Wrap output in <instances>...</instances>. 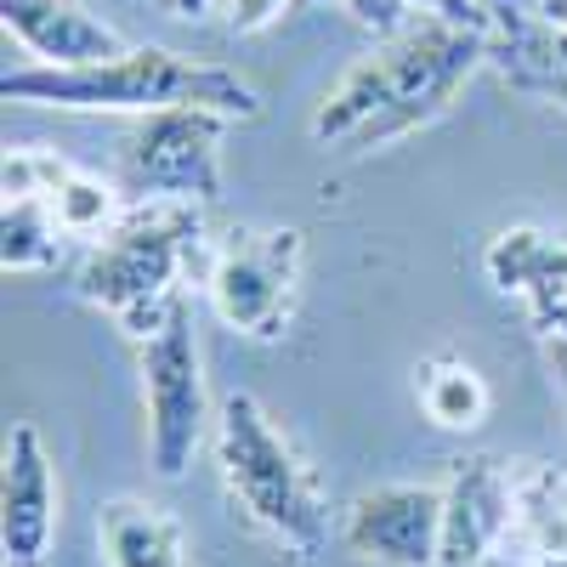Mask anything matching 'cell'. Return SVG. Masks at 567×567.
<instances>
[{
    "mask_svg": "<svg viewBox=\"0 0 567 567\" xmlns=\"http://www.w3.org/2000/svg\"><path fill=\"white\" fill-rule=\"evenodd\" d=\"M494 63V40L454 18H414L374 40L312 109V142L329 154H374L454 109L465 80Z\"/></svg>",
    "mask_w": 567,
    "mask_h": 567,
    "instance_id": "obj_1",
    "label": "cell"
},
{
    "mask_svg": "<svg viewBox=\"0 0 567 567\" xmlns=\"http://www.w3.org/2000/svg\"><path fill=\"white\" fill-rule=\"evenodd\" d=\"M0 97L69 114H165V109H210L221 120H261L256 85L221 63L182 58L171 45H125L120 58L91 69H7Z\"/></svg>",
    "mask_w": 567,
    "mask_h": 567,
    "instance_id": "obj_2",
    "label": "cell"
},
{
    "mask_svg": "<svg viewBox=\"0 0 567 567\" xmlns=\"http://www.w3.org/2000/svg\"><path fill=\"white\" fill-rule=\"evenodd\" d=\"M205 221L199 205L182 199H142L125 205V216L91 239V256L80 267V296L109 312L125 336L142 347L154 341L182 307V272L199 261Z\"/></svg>",
    "mask_w": 567,
    "mask_h": 567,
    "instance_id": "obj_3",
    "label": "cell"
},
{
    "mask_svg": "<svg viewBox=\"0 0 567 567\" xmlns=\"http://www.w3.org/2000/svg\"><path fill=\"white\" fill-rule=\"evenodd\" d=\"M210 437H216V465L233 505L284 550L312 556L323 545V494L312 471L301 465V454L290 449V437L272 425V414L250 392H233L216 409Z\"/></svg>",
    "mask_w": 567,
    "mask_h": 567,
    "instance_id": "obj_4",
    "label": "cell"
},
{
    "mask_svg": "<svg viewBox=\"0 0 567 567\" xmlns=\"http://www.w3.org/2000/svg\"><path fill=\"white\" fill-rule=\"evenodd\" d=\"M301 250L307 245L296 227H245L210 256L205 290L233 336H250V341L284 336L301 290Z\"/></svg>",
    "mask_w": 567,
    "mask_h": 567,
    "instance_id": "obj_5",
    "label": "cell"
},
{
    "mask_svg": "<svg viewBox=\"0 0 567 567\" xmlns=\"http://www.w3.org/2000/svg\"><path fill=\"white\" fill-rule=\"evenodd\" d=\"M142 398H148V454L165 483L187 477L205 432H210V398H205V358L194 341L187 301L154 341H142Z\"/></svg>",
    "mask_w": 567,
    "mask_h": 567,
    "instance_id": "obj_6",
    "label": "cell"
},
{
    "mask_svg": "<svg viewBox=\"0 0 567 567\" xmlns=\"http://www.w3.org/2000/svg\"><path fill=\"white\" fill-rule=\"evenodd\" d=\"M233 120L210 109H165L148 114L136 131V182L148 199H182V205H210L221 194V131Z\"/></svg>",
    "mask_w": 567,
    "mask_h": 567,
    "instance_id": "obj_7",
    "label": "cell"
},
{
    "mask_svg": "<svg viewBox=\"0 0 567 567\" xmlns=\"http://www.w3.org/2000/svg\"><path fill=\"white\" fill-rule=\"evenodd\" d=\"M341 545L374 567H437L443 556V488L386 483L347 505Z\"/></svg>",
    "mask_w": 567,
    "mask_h": 567,
    "instance_id": "obj_8",
    "label": "cell"
},
{
    "mask_svg": "<svg viewBox=\"0 0 567 567\" xmlns=\"http://www.w3.org/2000/svg\"><path fill=\"white\" fill-rule=\"evenodd\" d=\"M58 534V483L52 460L29 420L7 432V460H0V550L7 567H40L52 556Z\"/></svg>",
    "mask_w": 567,
    "mask_h": 567,
    "instance_id": "obj_9",
    "label": "cell"
},
{
    "mask_svg": "<svg viewBox=\"0 0 567 567\" xmlns=\"http://www.w3.org/2000/svg\"><path fill=\"white\" fill-rule=\"evenodd\" d=\"M483 267L499 296L523 301L534 329L567 341V239H550L539 227H505L488 245Z\"/></svg>",
    "mask_w": 567,
    "mask_h": 567,
    "instance_id": "obj_10",
    "label": "cell"
},
{
    "mask_svg": "<svg viewBox=\"0 0 567 567\" xmlns=\"http://www.w3.org/2000/svg\"><path fill=\"white\" fill-rule=\"evenodd\" d=\"M511 528V465L460 460L443 483V556L437 567H477L499 556Z\"/></svg>",
    "mask_w": 567,
    "mask_h": 567,
    "instance_id": "obj_11",
    "label": "cell"
},
{
    "mask_svg": "<svg viewBox=\"0 0 567 567\" xmlns=\"http://www.w3.org/2000/svg\"><path fill=\"white\" fill-rule=\"evenodd\" d=\"M0 182H7V194L52 199V210H58L69 239H97V233H109L125 216L120 194L103 176H91V171H80V165H69L58 154H45V148H12Z\"/></svg>",
    "mask_w": 567,
    "mask_h": 567,
    "instance_id": "obj_12",
    "label": "cell"
},
{
    "mask_svg": "<svg viewBox=\"0 0 567 567\" xmlns=\"http://www.w3.org/2000/svg\"><path fill=\"white\" fill-rule=\"evenodd\" d=\"M7 34L52 69H91L125 52V40L80 0H0Z\"/></svg>",
    "mask_w": 567,
    "mask_h": 567,
    "instance_id": "obj_13",
    "label": "cell"
},
{
    "mask_svg": "<svg viewBox=\"0 0 567 567\" xmlns=\"http://www.w3.org/2000/svg\"><path fill=\"white\" fill-rule=\"evenodd\" d=\"M499 556L516 567H567V465H511V528Z\"/></svg>",
    "mask_w": 567,
    "mask_h": 567,
    "instance_id": "obj_14",
    "label": "cell"
},
{
    "mask_svg": "<svg viewBox=\"0 0 567 567\" xmlns=\"http://www.w3.org/2000/svg\"><path fill=\"white\" fill-rule=\"evenodd\" d=\"M109 567H187V534L171 511L142 499H109L97 516Z\"/></svg>",
    "mask_w": 567,
    "mask_h": 567,
    "instance_id": "obj_15",
    "label": "cell"
},
{
    "mask_svg": "<svg viewBox=\"0 0 567 567\" xmlns=\"http://www.w3.org/2000/svg\"><path fill=\"white\" fill-rule=\"evenodd\" d=\"M420 409L443 432H477L488 420V381L465 358H425L420 363Z\"/></svg>",
    "mask_w": 567,
    "mask_h": 567,
    "instance_id": "obj_16",
    "label": "cell"
},
{
    "mask_svg": "<svg viewBox=\"0 0 567 567\" xmlns=\"http://www.w3.org/2000/svg\"><path fill=\"white\" fill-rule=\"evenodd\" d=\"M63 221L52 210V199L40 194H7L0 210V267L7 272H40L63 256Z\"/></svg>",
    "mask_w": 567,
    "mask_h": 567,
    "instance_id": "obj_17",
    "label": "cell"
},
{
    "mask_svg": "<svg viewBox=\"0 0 567 567\" xmlns=\"http://www.w3.org/2000/svg\"><path fill=\"white\" fill-rule=\"evenodd\" d=\"M296 7H312V0H296ZM336 7H347L358 23H369L374 34H392L414 18H454V23H471L483 29L494 40L499 29V12L488 7V0H336Z\"/></svg>",
    "mask_w": 567,
    "mask_h": 567,
    "instance_id": "obj_18",
    "label": "cell"
},
{
    "mask_svg": "<svg viewBox=\"0 0 567 567\" xmlns=\"http://www.w3.org/2000/svg\"><path fill=\"white\" fill-rule=\"evenodd\" d=\"M284 12H296V0H227V23L239 34H256V29L278 23Z\"/></svg>",
    "mask_w": 567,
    "mask_h": 567,
    "instance_id": "obj_19",
    "label": "cell"
},
{
    "mask_svg": "<svg viewBox=\"0 0 567 567\" xmlns=\"http://www.w3.org/2000/svg\"><path fill=\"white\" fill-rule=\"evenodd\" d=\"M505 80L523 85V91H534V97H545L550 109L567 114V69H516V74H505Z\"/></svg>",
    "mask_w": 567,
    "mask_h": 567,
    "instance_id": "obj_20",
    "label": "cell"
},
{
    "mask_svg": "<svg viewBox=\"0 0 567 567\" xmlns=\"http://www.w3.org/2000/svg\"><path fill=\"white\" fill-rule=\"evenodd\" d=\"M534 18L545 29H567V0H534Z\"/></svg>",
    "mask_w": 567,
    "mask_h": 567,
    "instance_id": "obj_21",
    "label": "cell"
},
{
    "mask_svg": "<svg viewBox=\"0 0 567 567\" xmlns=\"http://www.w3.org/2000/svg\"><path fill=\"white\" fill-rule=\"evenodd\" d=\"M165 12H171V18H205L210 0H165Z\"/></svg>",
    "mask_w": 567,
    "mask_h": 567,
    "instance_id": "obj_22",
    "label": "cell"
}]
</instances>
